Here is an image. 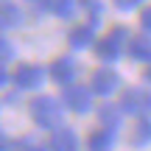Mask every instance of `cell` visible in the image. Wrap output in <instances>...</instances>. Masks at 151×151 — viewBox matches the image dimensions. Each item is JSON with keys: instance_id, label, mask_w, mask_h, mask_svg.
Listing matches in <instances>:
<instances>
[{"instance_id": "16", "label": "cell", "mask_w": 151, "mask_h": 151, "mask_svg": "<svg viewBox=\"0 0 151 151\" xmlns=\"http://www.w3.org/2000/svg\"><path fill=\"white\" fill-rule=\"evenodd\" d=\"M148 140H151V123H146V120H143V123L134 129V134H132V143L143 146V143H148Z\"/></svg>"}, {"instance_id": "14", "label": "cell", "mask_w": 151, "mask_h": 151, "mask_svg": "<svg viewBox=\"0 0 151 151\" xmlns=\"http://www.w3.org/2000/svg\"><path fill=\"white\" fill-rule=\"evenodd\" d=\"M53 11L62 20H73L76 14V0H53Z\"/></svg>"}, {"instance_id": "23", "label": "cell", "mask_w": 151, "mask_h": 151, "mask_svg": "<svg viewBox=\"0 0 151 151\" xmlns=\"http://www.w3.org/2000/svg\"><path fill=\"white\" fill-rule=\"evenodd\" d=\"M146 81H151V70H146Z\"/></svg>"}, {"instance_id": "3", "label": "cell", "mask_w": 151, "mask_h": 151, "mask_svg": "<svg viewBox=\"0 0 151 151\" xmlns=\"http://www.w3.org/2000/svg\"><path fill=\"white\" fill-rule=\"evenodd\" d=\"M92 90H87V87H78V84H67L65 92H62V98H65V104L73 109V112L84 115L87 109L92 106V98H90Z\"/></svg>"}, {"instance_id": "1", "label": "cell", "mask_w": 151, "mask_h": 151, "mask_svg": "<svg viewBox=\"0 0 151 151\" xmlns=\"http://www.w3.org/2000/svg\"><path fill=\"white\" fill-rule=\"evenodd\" d=\"M31 115L42 129H62V106L56 98L42 95L31 104Z\"/></svg>"}, {"instance_id": "11", "label": "cell", "mask_w": 151, "mask_h": 151, "mask_svg": "<svg viewBox=\"0 0 151 151\" xmlns=\"http://www.w3.org/2000/svg\"><path fill=\"white\" fill-rule=\"evenodd\" d=\"M115 146V134L109 129H101L95 134H90V151H109Z\"/></svg>"}, {"instance_id": "21", "label": "cell", "mask_w": 151, "mask_h": 151, "mask_svg": "<svg viewBox=\"0 0 151 151\" xmlns=\"http://www.w3.org/2000/svg\"><path fill=\"white\" fill-rule=\"evenodd\" d=\"M140 25H143V28H146V31L151 34V6H148L146 11H143V17H140Z\"/></svg>"}, {"instance_id": "18", "label": "cell", "mask_w": 151, "mask_h": 151, "mask_svg": "<svg viewBox=\"0 0 151 151\" xmlns=\"http://www.w3.org/2000/svg\"><path fill=\"white\" fill-rule=\"evenodd\" d=\"M118 9H123V11H132V9H137V6L143 3V0H112Z\"/></svg>"}, {"instance_id": "2", "label": "cell", "mask_w": 151, "mask_h": 151, "mask_svg": "<svg viewBox=\"0 0 151 151\" xmlns=\"http://www.w3.org/2000/svg\"><path fill=\"white\" fill-rule=\"evenodd\" d=\"M120 109L123 112H132V115H148L151 112V92L148 90H126L123 98H120Z\"/></svg>"}, {"instance_id": "19", "label": "cell", "mask_w": 151, "mask_h": 151, "mask_svg": "<svg viewBox=\"0 0 151 151\" xmlns=\"http://www.w3.org/2000/svg\"><path fill=\"white\" fill-rule=\"evenodd\" d=\"M17 151H45V148L37 146V143H31V140H20L17 143Z\"/></svg>"}, {"instance_id": "12", "label": "cell", "mask_w": 151, "mask_h": 151, "mask_svg": "<svg viewBox=\"0 0 151 151\" xmlns=\"http://www.w3.org/2000/svg\"><path fill=\"white\" fill-rule=\"evenodd\" d=\"M20 22H22L20 6H14V3L6 0V3H3V28H14V25H20Z\"/></svg>"}, {"instance_id": "6", "label": "cell", "mask_w": 151, "mask_h": 151, "mask_svg": "<svg viewBox=\"0 0 151 151\" xmlns=\"http://www.w3.org/2000/svg\"><path fill=\"white\" fill-rule=\"evenodd\" d=\"M118 84H120V76L106 67V70H98L95 76H92V87L90 90L95 92V95H109V92L118 90Z\"/></svg>"}, {"instance_id": "9", "label": "cell", "mask_w": 151, "mask_h": 151, "mask_svg": "<svg viewBox=\"0 0 151 151\" xmlns=\"http://www.w3.org/2000/svg\"><path fill=\"white\" fill-rule=\"evenodd\" d=\"M129 56L137 62H151V39L148 37H132L129 39Z\"/></svg>"}, {"instance_id": "8", "label": "cell", "mask_w": 151, "mask_h": 151, "mask_svg": "<svg viewBox=\"0 0 151 151\" xmlns=\"http://www.w3.org/2000/svg\"><path fill=\"white\" fill-rule=\"evenodd\" d=\"M50 76H53V81L56 84H73V78H76V62L73 59H56L53 62V67H50Z\"/></svg>"}, {"instance_id": "22", "label": "cell", "mask_w": 151, "mask_h": 151, "mask_svg": "<svg viewBox=\"0 0 151 151\" xmlns=\"http://www.w3.org/2000/svg\"><path fill=\"white\" fill-rule=\"evenodd\" d=\"M3 151H11V140L9 137H3Z\"/></svg>"}, {"instance_id": "17", "label": "cell", "mask_w": 151, "mask_h": 151, "mask_svg": "<svg viewBox=\"0 0 151 151\" xmlns=\"http://www.w3.org/2000/svg\"><path fill=\"white\" fill-rule=\"evenodd\" d=\"M25 3L31 6V9L37 11V14H45L48 9H53V0H25Z\"/></svg>"}, {"instance_id": "4", "label": "cell", "mask_w": 151, "mask_h": 151, "mask_svg": "<svg viewBox=\"0 0 151 151\" xmlns=\"http://www.w3.org/2000/svg\"><path fill=\"white\" fill-rule=\"evenodd\" d=\"M123 37H126V31L123 28H115L112 34H106V37L98 42V59L101 62H115L120 56V42H123Z\"/></svg>"}, {"instance_id": "15", "label": "cell", "mask_w": 151, "mask_h": 151, "mask_svg": "<svg viewBox=\"0 0 151 151\" xmlns=\"http://www.w3.org/2000/svg\"><path fill=\"white\" fill-rule=\"evenodd\" d=\"M81 6H84L87 14H90V25L95 28L98 20H101V3H98V0H81Z\"/></svg>"}, {"instance_id": "13", "label": "cell", "mask_w": 151, "mask_h": 151, "mask_svg": "<svg viewBox=\"0 0 151 151\" xmlns=\"http://www.w3.org/2000/svg\"><path fill=\"white\" fill-rule=\"evenodd\" d=\"M98 118H101L104 126H109V129H118V126H120V109H118V106H109V104H106V106L98 109Z\"/></svg>"}, {"instance_id": "20", "label": "cell", "mask_w": 151, "mask_h": 151, "mask_svg": "<svg viewBox=\"0 0 151 151\" xmlns=\"http://www.w3.org/2000/svg\"><path fill=\"white\" fill-rule=\"evenodd\" d=\"M11 56H14V50H11V42H9V39H3V67L11 62Z\"/></svg>"}, {"instance_id": "5", "label": "cell", "mask_w": 151, "mask_h": 151, "mask_svg": "<svg viewBox=\"0 0 151 151\" xmlns=\"http://www.w3.org/2000/svg\"><path fill=\"white\" fill-rule=\"evenodd\" d=\"M42 78H45V73H42V67H37V65H20L14 70V84L20 87V90H34V87L42 84Z\"/></svg>"}, {"instance_id": "7", "label": "cell", "mask_w": 151, "mask_h": 151, "mask_svg": "<svg viewBox=\"0 0 151 151\" xmlns=\"http://www.w3.org/2000/svg\"><path fill=\"white\" fill-rule=\"evenodd\" d=\"M50 151H78V140H76V132L62 126L53 132L50 137Z\"/></svg>"}, {"instance_id": "10", "label": "cell", "mask_w": 151, "mask_h": 151, "mask_svg": "<svg viewBox=\"0 0 151 151\" xmlns=\"http://www.w3.org/2000/svg\"><path fill=\"white\" fill-rule=\"evenodd\" d=\"M70 45L76 50H81V48H87V45H92V25H78V28H73L70 31Z\"/></svg>"}]
</instances>
